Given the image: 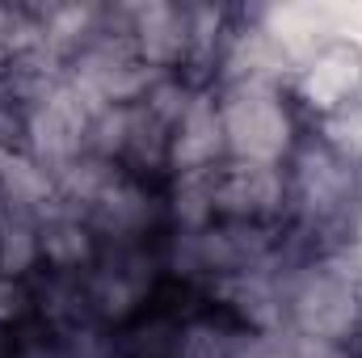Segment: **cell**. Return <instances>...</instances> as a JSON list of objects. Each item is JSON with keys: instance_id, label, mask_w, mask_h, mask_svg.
<instances>
[{"instance_id": "obj_5", "label": "cell", "mask_w": 362, "mask_h": 358, "mask_svg": "<svg viewBox=\"0 0 362 358\" xmlns=\"http://www.w3.org/2000/svg\"><path fill=\"white\" fill-rule=\"evenodd\" d=\"M286 93L295 97L303 118L329 122L341 110H350L354 101H362V47L354 38H325L316 51H308L295 72Z\"/></svg>"}, {"instance_id": "obj_2", "label": "cell", "mask_w": 362, "mask_h": 358, "mask_svg": "<svg viewBox=\"0 0 362 358\" xmlns=\"http://www.w3.org/2000/svg\"><path fill=\"white\" fill-rule=\"evenodd\" d=\"M286 325L333 342L354 346L362 333V245H337L303 253L286 278Z\"/></svg>"}, {"instance_id": "obj_9", "label": "cell", "mask_w": 362, "mask_h": 358, "mask_svg": "<svg viewBox=\"0 0 362 358\" xmlns=\"http://www.w3.org/2000/svg\"><path fill=\"white\" fill-rule=\"evenodd\" d=\"M122 30L139 55V64L156 76H185L189 64V17L185 4L173 0H144L122 4Z\"/></svg>"}, {"instance_id": "obj_1", "label": "cell", "mask_w": 362, "mask_h": 358, "mask_svg": "<svg viewBox=\"0 0 362 358\" xmlns=\"http://www.w3.org/2000/svg\"><path fill=\"white\" fill-rule=\"evenodd\" d=\"M286 169V232L308 249L354 245L362 228V165L329 144L320 131H308L291 152Z\"/></svg>"}, {"instance_id": "obj_13", "label": "cell", "mask_w": 362, "mask_h": 358, "mask_svg": "<svg viewBox=\"0 0 362 358\" xmlns=\"http://www.w3.org/2000/svg\"><path fill=\"white\" fill-rule=\"evenodd\" d=\"M228 358H303V342L291 325L278 329H240Z\"/></svg>"}, {"instance_id": "obj_11", "label": "cell", "mask_w": 362, "mask_h": 358, "mask_svg": "<svg viewBox=\"0 0 362 358\" xmlns=\"http://www.w3.org/2000/svg\"><path fill=\"white\" fill-rule=\"evenodd\" d=\"M38 245H42L47 274H85L101 253V241L93 236L89 219L72 207H59V202H51L38 215Z\"/></svg>"}, {"instance_id": "obj_7", "label": "cell", "mask_w": 362, "mask_h": 358, "mask_svg": "<svg viewBox=\"0 0 362 358\" xmlns=\"http://www.w3.org/2000/svg\"><path fill=\"white\" fill-rule=\"evenodd\" d=\"M89 122H93V105L68 81H59L55 89H47L38 101H30L21 152L34 156L47 173H59L64 165H72L76 156H85Z\"/></svg>"}, {"instance_id": "obj_15", "label": "cell", "mask_w": 362, "mask_h": 358, "mask_svg": "<svg viewBox=\"0 0 362 358\" xmlns=\"http://www.w3.org/2000/svg\"><path fill=\"white\" fill-rule=\"evenodd\" d=\"M350 358H354V354H350Z\"/></svg>"}, {"instance_id": "obj_4", "label": "cell", "mask_w": 362, "mask_h": 358, "mask_svg": "<svg viewBox=\"0 0 362 358\" xmlns=\"http://www.w3.org/2000/svg\"><path fill=\"white\" fill-rule=\"evenodd\" d=\"M165 278L160 241L156 245H127V249H101L81 282L89 316L101 329H122L135 316H144L156 299V287Z\"/></svg>"}, {"instance_id": "obj_14", "label": "cell", "mask_w": 362, "mask_h": 358, "mask_svg": "<svg viewBox=\"0 0 362 358\" xmlns=\"http://www.w3.org/2000/svg\"><path fill=\"white\" fill-rule=\"evenodd\" d=\"M8 354H13V333L0 329V358H8Z\"/></svg>"}, {"instance_id": "obj_3", "label": "cell", "mask_w": 362, "mask_h": 358, "mask_svg": "<svg viewBox=\"0 0 362 358\" xmlns=\"http://www.w3.org/2000/svg\"><path fill=\"white\" fill-rule=\"evenodd\" d=\"M228 161L232 165H286L308 118L282 85H215Z\"/></svg>"}, {"instance_id": "obj_6", "label": "cell", "mask_w": 362, "mask_h": 358, "mask_svg": "<svg viewBox=\"0 0 362 358\" xmlns=\"http://www.w3.org/2000/svg\"><path fill=\"white\" fill-rule=\"evenodd\" d=\"M101 249L156 245L165 236V190L131 173H118L85 211Z\"/></svg>"}, {"instance_id": "obj_10", "label": "cell", "mask_w": 362, "mask_h": 358, "mask_svg": "<svg viewBox=\"0 0 362 358\" xmlns=\"http://www.w3.org/2000/svg\"><path fill=\"white\" fill-rule=\"evenodd\" d=\"M228 165V139H223V118H219V97L215 85H198L194 97L173 122L169 139V178L185 173H215Z\"/></svg>"}, {"instance_id": "obj_8", "label": "cell", "mask_w": 362, "mask_h": 358, "mask_svg": "<svg viewBox=\"0 0 362 358\" xmlns=\"http://www.w3.org/2000/svg\"><path fill=\"white\" fill-rule=\"evenodd\" d=\"M215 219L286 228V169L282 165H223L215 173Z\"/></svg>"}, {"instance_id": "obj_12", "label": "cell", "mask_w": 362, "mask_h": 358, "mask_svg": "<svg viewBox=\"0 0 362 358\" xmlns=\"http://www.w3.org/2000/svg\"><path fill=\"white\" fill-rule=\"evenodd\" d=\"M236 333H240V325L232 316H223L215 304L181 312V329L169 358H228Z\"/></svg>"}]
</instances>
